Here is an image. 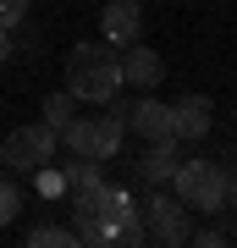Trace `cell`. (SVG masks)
<instances>
[{
	"mask_svg": "<svg viewBox=\"0 0 237 248\" xmlns=\"http://www.w3.org/2000/svg\"><path fill=\"white\" fill-rule=\"evenodd\" d=\"M55 143H61L55 127L28 122V127H17V133L0 143V166H11V171H39V166H50V160H55Z\"/></svg>",
	"mask_w": 237,
	"mask_h": 248,
	"instance_id": "obj_4",
	"label": "cell"
},
{
	"mask_svg": "<svg viewBox=\"0 0 237 248\" xmlns=\"http://www.w3.org/2000/svg\"><path fill=\"white\" fill-rule=\"evenodd\" d=\"M188 243H199V248H221V243H232V232H226V226H204V232H193Z\"/></svg>",
	"mask_w": 237,
	"mask_h": 248,
	"instance_id": "obj_17",
	"label": "cell"
},
{
	"mask_svg": "<svg viewBox=\"0 0 237 248\" xmlns=\"http://www.w3.org/2000/svg\"><path fill=\"white\" fill-rule=\"evenodd\" d=\"M127 127H132V138H143V143L171 138V105H160V99H138V105H127Z\"/></svg>",
	"mask_w": 237,
	"mask_h": 248,
	"instance_id": "obj_10",
	"label": "cell"
},
{
	"mask_svg": "<svg viewBox=\"0 0 237 248\" xmlns=\"http://www.w3.org/2000/svg\"><path fill=\"white\" fill-rule=\"evenodd\" d=\"M88 122V160H116L122 155V143H127V105L122 99H105V110L99 116H83Z\"/></svg>",
	"mask_w": 237,
	"mask_h": 248,
	"instance_id": "obj_6",
	"label": "cell"
},
{
	"mask_svg": "<svg viewBox=\"0 0 237 248\" xmlns=\"http://www.w3.org/2000/svg\"><path fill=\"white\" fill-rule=\"evenodd\" d=\"M132 193L127 187H116L99 177L94 187H83V193H72V232H78V243H94V248H111V226H116V210H122Z\"/></svg>",
	"mask_w": 237,
	"mask_h": 248,
	"instance_id": "obj_2",
	"label": "cell"
},
{
	"mask_svg": "<svg viewBox=\"0 0 237 248\" xmlns=\"http://www.w3.org/2000/svg\"><path fill=\"white\" fill-rule=\"evenodd\" d=\"M176 199L188 204V210H204V215H215V210H226V171L215 166V160H176Z\"/></svg>",
	"mask_w": 237,
	"mask_h": 248,
	"instance_id": "obj_3",
	"label": "cell"
},
{
	"mask_svg": "<svg viewBox=\"0 0 237 248\" xmlns=\"http://www.w3.org/2000/svg\"><path fill=\"white\" fill-rule=\"evenodd\" d=\"M11 50H17V45H11V28H0V66L11 61Z\"/></svg>",
	"mask_w": 237,
	"mask_h": 248,
	"instance_id": "obj_19",
	"label": "cell"
},
{
	"mask_svg": "<svg viewBox=\"0 0 237 248\" xmlns=\"http://www.w3.org/2000/svg\"><path fill=\"white\" fill-rule=\"evenodd\" d=\"M66 89L83 99V105H105V99L122 94V50L116 45H72L66 55Z\"/></svg>",
	"mask_w": 237,
	"mask_h": 248,
	"instance_id": "obj_1",
	"label": "cell"
},
{
	"mask_svg": "<svg viewBox=\"0 0 237 248\" xmlns=\"http://www.w3.org/2000/svg\"><path fill=\"white\" fill-rule=\"evenodd\" d=\"M72 116H78V94H72V89H61V94L44 99V127H55V133H61Z\"/></svg>",
	"mask_w": 237,
	"mask_h": 248,
	"instance_id": "obj_12",
	"label": "cell"
},
{
	"mask_svg": "<svg viewBox=\"0 0 237 248\" xmlns=\"http://www.w3.org/2000/svg\"><path fill=\"white\" fill-rule=\"evenodd\" d=\"M138 33H143V6L138 0H111L105 11H99V39L116 50H127V45H138Z\"/></svg>",
	"mask_w": 237,
	"mask_h": 248,
	"instance_id": "obj_7",
	"label": "cell"
},
{
	"mask_svg": "<svg viewBox=\"0 0 237 248\" xmlns=\"http://www.w3.org/2000/svg\"><path fill=\"white\" fill-rule=\"evenodd\" d=\"M122 83H132V89H160L166 83V61H160V50H149V45H127L122 50Z\"/></svg>",
	"mask_w": 237,
	"mask_h": 248,
	"instance_id": "obj_9",
	"label": "cell"
},
{
	"mask_svg": "<svg viewBox=\"0 0 237 248\" xmlns=\"http://www.w3.org/2000/svg\"><path fill=\"white\" fill-rule=\"evenodd\" d=\"M226 210H237V171H226Z\"/></svg>",
	"mask_w": 237,
	"mask_h": 248,
	"instance_id": "obj_20",
	"label": "cell"
},
{
	"mask_svg": "<svg viewBox=\"0 0 237 248\" xmlns=\"http://www.w3.org/2000/svg\"><path fill=\"white\" fill-rule=\"evenodd\" d=\"M17 210H22V187L0 177V226H11V221H17Z\"/></svg>",
	"mask_w": 237,
	"mask_h": 248,
	"instance_id": "obj_15",
	"label": "cell"
},
{
	"mask_svg": "<svg viewBox=\"0 0 237 248\" xmlns=\"http://www.w3.org/2000/svg\"><path fill=\"white\" fill-rule=\"evenodd\" d=\"M28 11H33V0H0V28H22Z\"/></svg>",
	"mask_w": 237,
	"mask_h": 248,
	"instance_id": "obj_16",
	"label": "cell"
},
{
	"mask_svg": "<svg viewBox=\"0 0 237 248\" xmlns=\"http://www.w3.org/2000/svg\"><path fill=\"white\" fill-rule=\"evenodd\" d=\"M28 243H33V248H78V232H72V226H50V221H44V226H33V232H28Z\"/></svg>",
	"mask_w": 237,
	"mask_h": 248,
	"instance_id": "obj_13",
	"label": "cell"
},
{
	"mask_svg": "<svg viewBox=\"0 0 237 248\" xmlns=\"http://www.w3.org/2000/svg\"><path fill=\"white\" fill-rule=\"evenodd\" d=\"M171 138H176V143L210 138V99H204V94H182V99L171 105Z\"/></svg>",
	"mask_w": 237,
	"mask_h": 248,
	"instance_id": "obj_8",
	"label": "cell"
},
{
	"mask_svg": "<svg viewBox=\"0 0 237 248\" xmlns=\"http://www.w3.org/2000/svg\"><path fill=\"white\" fill-rule=\"evenodd\" d=\"M138 210H143V232H149V243L182 248L188 237H193V226H188V204H182V199H171V193H160V187H155V199L138 204Z\"/></svg>",
	"mask_w": 237,
	"mask_h": 248,
	"instance_id": "obj_5",
	"label": "cell"
},
{
	"mask_svg": "<svg viewBox=\"0 0 237 248\" xmlns=\"http://www.w3.org/2000/svg\"><path fill=\"white\" fill-rule=\"evenodd\" d=\"M171 177H176V138H160V143H149L143 160H138V182L171 187Z\"/></svg>",
	"mask_w": 237,
	"mask_h": 248,
	"instance_id": "obj_11",
	"label": "cell"
},
{
	"mask_svg": "<svg viewBox=\"0 0 237 248\" xmlns=\"http://www.w3.org/2000/svg\"><path fill=\"white\" fill-rule=\"evenodd\" d=\"M33 177H39V193H44V199H50V193H66V187H61V171H44V166H39Z\"/></svg>",
	"mask_w": 237,
	"mask_h": 248,
	"instance_id": "obj_18",
	"label": "cell"
},
{
	"mask_svg": "<svg viewBox=\"0 0 237 248\" xmlns=\"http://www.w3.org/2000/svg\"><path fill=\"white\" fill-rule=\"evenodd\" d=\"M94 182H99V166H94V160H83V155H78V166L61 171V187H66V193H83V187H94Z\"/></svg>",
	"mask_w": 237,
	"mask_h": 248,
	"instance_id": "obj_14",
	"label": "cell"
}]
</instances>
